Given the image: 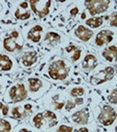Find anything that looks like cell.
<instances>
[{
    "instance_id": "cell-1",
    "label": "cell",
    "mask_w": 117,
    "mask_h": 132,
    "mask_svg": "<svg viewBox=\"0 0 117 132\" xmlns=\"http://www.w3.org/2000/svg\"><path fill=\"white\" fill-rule=\"evenodd\" d=\"M44 60L45 62L36 68V72L51 83L68 84L74 79L75 68L59 53H48Z\"/></svg>"
},
{
    "instance_id": "cell-2",
    "label": "cell",
    "mask_w": 117,
    "mask_h": 132,
    "mask_svg": "<svg viewBox=\"0 0 117 132\" xmlns=\"http://www.w3.org/2000/svg\"><path fill=\"white\" fill-rule=\"evenodd\" d=\"M0 40L4 53L17 57L27 47L19 26H8L0 31Z\"/></svg>"
},
{
    "instance_id": "cell-3",
    "label": "cell",
    "mask_w": 117,
    "mask_h": 132,
    "mask_svg": "<svg viewBox=\"0 0 117 132\" xmlns=\"http://www.w3.org/2000/svg\"><path fill=\"white\" fill-rule=\"evenodd\" d=\"M86 85L95 90H103L116 83V66L100 63V65L86 76Z\"/></svg>"
},
{
    "instance_id": "cell-4",
    "label": "cell",
    "mask_w": 117,
    "mask_h": 132,
    "mask_svg": "<svg viewBox=\"0 0 117 132\" xmlns=\"http://www.w3.org/2000/svg\"><path fill=\"white\" fill-rule=\"evenodd\" d=\"M89 106L92 111L93 120L99 129H109L116 126V107H113L102 99L98 101H90Z\"/></svg>"
},
{
    "instance_id": "cell-5",
    "label": "cell",
    "mask_w": 117,
    "mask_h": 132,
    "mask_svg": "<svg viewBox=\"0 0 117 132\" xmlns=\"http://www.w3.org/2000/svg\"><path fill=\"white\" fill-rule=\"evenodd\" d=\"M26 121L39 131L49 132L58 124L65 121V118L60 113L41 107Z\"/></svg>"
},
{
    "instance_id": "cell-6",
    "label": "cell",
    "mask_w": 117,
    "mask_h": 132,
    "mask_svg": "<svg viewBox=\"0 0 117 132\" xmlns=\"http://www.w3.org/2000/svg\"><path fill=\"white\" fill-rule=\"evenodd\" d=\"M68 98L66 84H55L52 85L50 90L39 100V102L43 108L62 114L65 103Z\"/></svg>"
},
{
    "instance_id": "cell-7",
    "label": "cell",
    "mask_w": 117,
    "mask_h": 132,
    "mask_svg": "<svg viewBox=\"0 0 117 132\" xmlns=\"http://www.w3.org/2000/svg\"><path fill=\"white\" fill-rule=\"evenodd\" d=\"M22 80L26 85L28 98L33 101H39L52 87V83L37 72L26 75Z\"/></svg>"
},
{
    "instance_id": "cell-8",
    "label": "cell",
    "mask_w": 117,
    "mask_h": 132,
    "mask_svg": "<svg viewBox=\"0 0 117 132\" xmlns=\"http://www.w3.org/2000/svg\"><path fill=\"white\" fill-rule=\"evenodd\" d=\"M69 42V37L60 29L48 27L38 48L47 53H59Z\"/></svg>"
},
{
    "instance_id": "cell-9",
    "label": "cell",
    "mask_w": 117,
    "mask_h": 132,
    "mask_svg": "<svg viewBox=\"0 0 117 132\" xmlns=\"http://www.w3.org/2000/svg\"><path fill=\"white\" fill-rule=\"evenodd\" d=\"M48 26L42 21H30L23 25L21 31L27 46L36 47L39 46L43 39V36L46 32Z\"/></svg>"
},
{
    "instance_id": "cell-10",
    "label": "cell",
    "mask_w": 117,
    "mask_h": 132,
    "mask_svg": "<svg viewBox=\"0 0 117 132\" xmlns=\"http://www.w3.org/2000/svg\"><path fill=\"white\" fill-rule=\"evenodd\" d=\"M41 107L42 105L40 104L39 101L27 99L17 104L10 105L9 117L14 120H17L18 122L26 121Z\"/></svg>"
},
{
    "instance_id": "cell-11",
    "label": "cell",
    "mask_w": 117,
    "mask_h": 132,
    "mask_svg": "<svg viewBox=\"0 0 117 132\" xmlns=\"http://www.w3.org/2000/svg\"><path fill=\"white\" fill-rule=\"evenodd\" d=\"M1 98L8 105L17 104L19 102L29 99L24 81L22 79H16L14 81H11Z\"/></svg>"
},
{
    "instance_id": "cell-12",
    "label": "cell",
    "mask_w": 117,
    "mask_h": 132,
    "mask_svg": "<svg viewBox=\"0 0 117 132\" xmlns=\"http://www.w3.org/2000/svg\"><path fill=\"white\" fill-rule=\"evenodd\" d=\"M87 48H88V45L86 44L70 40L65 46L61 48L59 54L74 68H76L82 61L85 53L87 52Z\"/></svg>"
},
{
    "instance_id": "cell-13",
    "label": "cell",
    "mask_w": 117,
    "mask_h": 132,
    "mask_svg": "<svg viewBox=\"0 0 117 132\" xmlns=\"http://www.w3.org/2000/svg\"><path fill=\"white\" fill-rule=\"evenodd\" d=\"M83 6L89 17L106 15L116 9V1L112 0H89L83 1Z\"/></svg>"
},
{
    "instance_id": "cell-14",
    "label": "cell",
    "mask_w": 117,
    "mask_h": 132,
    "mask_svg": "<svg viewBox=\"0 0 117 132\" xmlns=\"http://www.w3.org/2000/svg\"><path fill=\"white\" fill-rule=\"evenodd\" d=\"M16 59L20 70H30L32 68H37L42 60L41 50L27 46Z\"/></svg>"
},
{
    "instance_id": "cell-15",
    "label": "cell",
    "mask_w": 117,
    "mask_h": 132,
    "mask_svg": "<svg viewBox=\"0 0 117 132\" xmlns=\"http://www.w3.org/2000/svg\"><path fill=\"white\" fill-rule=\"evenodd\" d=\"M94 34H95V31L88 28L82 22H79L75 24L73 27H71L67 36L69 37L70 40L87 45V44H92Z\"/></svg>"
},
{
    "instance_id": "cell-16",
    "label": "cell",
    "mask_w": 117,
    "mask_h": 132,
    "mask_svg": "<svg viewBox=\"0 0 117 132\" xmlns=\"http://www.w3.org/2000/svg\"><path fill=\"white\" fill-rule=\"evenodd\" d=\"M112 44H116V29L102 27L95 32L91 46L97 51Z\"/></svg>"
},
{
    "instance_id": "cell-17",
    "label": "cell",
    "mask_w": 117,
    "mask_h": 132,
    "mask_svg": "<svg viewBox=\"0 0 117 132\" xmlns=\"http://www.w3.org/2000/svg\"><path fill=\"white\" fill-rule=\"evenodd\" d=\"M65 120L73 126H86L93 123L94 120H93L92 111L89 106V103L88 105L82 108H79L74 112H72L71 114H69L65 118Z\"/></svg>"
},
{
    "instance_id": "cell-18",
    "label": "cell",
    "mask_w": 117,
    "mask_h": 132,
    "mask_svg": "<svg viewBox=\"0 0 117 132\" xmlns=\"http://www.w3.org/2000/svg\"><path fill=\"white\" fill-rule=\"evenodd\" d=\"M28 3L32 14L39 20L48 17L56 5V2L51 0H29Z\"/></svg>"
},
{
    "instance_id": "cell-19",
    "label": "cell",
    "mask_w": 117,
    "mask_h": 132,
    "mask_svg": "<svg viewBox=\"0 0 117 132\" xmlns=\"http://www.w3.org/2000/svg\"><path fill=\"white\" fill-rule=\"evenodd\" d=\"M13 20L16 22H29L33 19V14L29 7L28 1H15L12 2V8L10 10Z\"/></svg>"
},
{
    "instance_id": "cell-20",
    "label": "cell",
    "mask_w": 117,
    "mask_h": 132,
    "mask_svg": "<svg viewBox=\"0 0 117 132\" xmlns=\"http://www.w3.org/2000/svg\"><path fill=\"white\" fill-rule=\"evenodd\" d=\"M100 63L101 62H100V60L97 55L96 51L91 45H88L87 52L85 53L82 61L79 63V65L76 68H78L79 72H81L83 75L87 76L92 71H94L96 68L100 65Z\"/></svg>"
},
{
    "instance_id": "cell-21",
    "label": "cell",
    "mask_w": 117,
    "mask_h": 132,
    "mask_svg": "<svg viewBox=\"0 0 117 132\" xmlns=\"http://www.w3.org/2000/svg\"><path fill=\"white\" fill-rule=\"evenodd\" d=\"M20 71L17 59L4 52H0V74L5 76H14Z\"/></svg>"
},
{
    "instance_id": "cell-22",
    "label": "cell",
    "mask_w": 117,
    "mask_h": 132,
    "mask_svg": "<svg viewBox=\"0 0 117 132\" xmlns=\"http://www.w3.org/2000/svg\"><path fill=\"white\" fill-rule=\"evenodd\" d=\"M96 51V50H95ZM97 55L101 63L107 65H113L116 66L117 60V46L116 44H112L107 45L105 47H102L100 50L96 51Z\"/></svg>"
},
{
    "instance_id": "cell-23",
    "label": "cell",
    "mask_w": 117,
    "mask_h": 132,
    "mask_svg": "<svg viewBox=\"0 0 117 132\" xmlns=\"http://www.w3.org/2000/svg\"><path fill=\"white\" fill-rule=\"evenodd\" d=\"M109 14V13H108ZM108 14L106 15H100V16H92V17H88L86 18L84 21L82 22L85 26L88 28L92 29L93 31L101 29L108 21Z\"/></svg>"
},
{
    "instance_id": "cell-24",
    "label": "cell",
    "mask_w": 117,
    "mask_h": 132,
    "mask_svg": "<svg viewBox=\"0 0 117 132\" xmlns=\"http://www.w3.org/2000/svg\"><path fill=\"white\" fill-rule=\"evenodd\" d=\"M101 94V98L104 102H106L107 104L116 107L117 104V89H116V83L110 85L109 87L103 89L100 91Z\"/></svg>"
},
{
    "instance_id": "cell-25",
    "label": "cell",
    "mask_w": 117,
    "mask_h": 132,
    "mask_svg": "<svg viewBox=\"0 0 117 132\" xmlns=\"http://www.w3.org/2000/svg\"><path fill=\"white\" fill-rule=\"evenodd\" d=\"M19 122L10 117L0 118V132H12Z\"/></svg>"
},
{
    "instance_id": "cell-26",
    "label": "cell",
    "mask_w": 117,
    "mask_h": 132,
    "mask_svg": "<svg viewBox=\"0 0 117 132\" xmlns=\"http://www.w3.org/2000/svg\"><path fill=\"white\" fill-rule=\"evenodd\" d=\"M12 132H41V131H39L36 128H34L27 121H22V122H19L14 127V129H13Z\"/></svg>"
},
{
    "instance_id": "cell-27",
    "label": "cell",
    "mask_w": 117,
    "mask_h": 132,
    "mask_svg": "<svg viewBox=\"0 0 117 132\" xmlns=\"http://www.w3.org/2000/svg\"><path fill=\"white\" fill-rule=\"evenodd\" d=\"M73 129H74V126L65 120L62 123L58 124L56 127H54L53 129H51L49 132H72Z\"/></svg>"
},
{
    "instance_id": "cell-28",
    "label": "cell",
    "mask_w": 117,
    "mask_h": 132,
    "mask_svg": "<svg viewBox=\"0 0 117 132\" xmlns=\"http://www.w3.org/2000/svg\"><path fill=\"white\" fill-rule=\"evenodd\" d=\"M98 130H99V128L93 122L86 126H74V129L72 130V132H97Z\"/></svg>"
},
{
    "instance_id": "cell-29",
    "label": "cell",
    "mask_w": 117,
    "mask_h": 132,
    "mask_svg": "<svg viewBox=\"0 0 117 132\" xmlns=\"http://www.w3.org/2000/svg\"><path fill=\"white\" fill-rule=\"evenodd\" d=\"M11 81H12L11 77L0 74V97H2L3 93L5 92V90L8 87V85L11 83Z\"/></svg>"
},
{
    "instance_id": "cell-30",
    "label": "cell",
    "mask_w": 117,
    "mask_h": 132,
    "mask_svg": "<svg viewBox=\"0 0 117 132\" xmlns=\"http://www.w3.org/2000/svg\"><path fill=\"white\" fill-rule=\"evenodd\" d=\"M108 25L109 28H113V29H116L117 27V13L116 9L112 10L109 14H108V21L106 23Z\"/></svg>"
},
{
    "instance_id": "cell-31",
    "label": "cell",
    "mask_w": 117,
    "mask_h": 132,
    "mask_svg": "<svg viewBox=\"0 0 117 132\" xmlns=\"http://www.w3.org/2000/svg\"><path fill=\"white\" fill-rule=\"evenodd\" d=\"M9 110H10V105L6 104L0 97V118L9 117Z\"/></svg>"
},
{
    "instance_id": "cell-32",
    "label": "cell",
    "mask_w": 117,
    "mask_h": 132,
    "mask_svg": "<svg viewBox=\"0 0 117 132\" xmlns=\"http://www.w3.org/2000/svg\"><path fill=\"white\" fill-rule=\"evenodd\" d=\"M4 14V11H3V5H2V2H0V18L2 17V15Z\"/></svg>"
},
{
    "instance_id": "cell-33",
    "label": "cell",
    "mask_w": 117,
    "mask_h": 132,
    "mask_svg": "<svg viewBox=\"0 0 117 132\" xmlns=\"http://www.w3.org/2000/svg\"><path fill=\"white\" fill-rule=\"evenodd\" d=\"M97 132H110V131H108V130H101V131H100V130H98ZM112 132H116V129H114Z\"/></svg>"
},
{
    "instance_id": "cell-34",
    "label": "cell",
    "mask_w": 117,
    "mask_h": 132,
    "mask_svg": "<svg viewBox=\"0 0 117 132\" xmlns=\"http://www.w3.org/2000/svg\"><path fill=\"white\" fill-rule=\"evenodd\" d=\"M0 52H3V50H2V44H1V40H0Z\"/></svg>"
}]
</instances>
